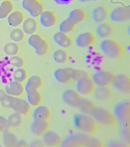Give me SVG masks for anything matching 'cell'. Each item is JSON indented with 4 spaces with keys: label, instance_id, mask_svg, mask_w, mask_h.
<instances>
[{
    "label": "cell",
    "instance_id": "cell-11",
    "mask_svg": "<svg viewBox=\"0 0 130 147\" xmlns=\"http://www.w3.org/2000/svg\"><path fill=\"white\" fill-rule=\"evenodd\" d=\"M113 87L119 92L128 94L130 92V80L129 76L125 74L115 76L113 82Z\"/></svg>",
    "mask_w": 130,
    "mask_h": 147
},
{
    "label": "cell",
    "instance_id": "cell-36",
    "mask_svg": "<svg viewBox=\"0 0 130 147\" xmlns=\"http://www.w3.org/2000/svg\"><path fill=\"white\" fill-rule=\"evenodd\" d=\"M13 78L15 81L23 84L28 79L27 72L26 71V70L21 68H19L14 72Z\"/></svg>",
    "mask_w": 130,
    "mask_h": 147
},
{
    "label": "cell",
    "instance_id": "cell-7",
    "mask_svg": "<svg viewBox=\"0 0 130 147\" xmlns=\"http://www.w3.org/2000/svg\"><path fill=\"white\" fill-rule=\"evenodd\" d=\"M9 108H11L17 113L24 115H29L31 111V105L27 100L12 96L10 97Z\"/></svg>",
    "mask_w": 130,
    "mask_h": 147
},
{
    "label": "cell",
    "instance_id": "cell-33",
    "mask_svg": "<svg viewBox=\"0 0 130 147\" xmlns=\"http://www.w3.org/2000/svg\"><path fill=\"white\" fill-rule=\"evenodd\" d=\"M3 143L6 147H15L18 143V139L16 136L10 131H6L3 136Z\"/></svg>",
    "mask_w": 130,
    "mask_h": 147
},
{
    "label": "cell",
    "instance_id": "cell-40",
    "mask_svg": "<svg viewBox=\"0 0 130 147\" xmlns=\"http://www.w3.org/2000/svg\"><path fill=\"white\" fill-rule=\"evenodd\" d=\"M10 62L11 65L18 68L22 67L24 64V60L22 58L17 56H13L10 58Z\"/></svg>",
    "mask_w": 130,
    "mask_h": 147
},
{
    "label": "cell",
    "instance_id": "cell-2",
    "mask_svg": "<svg viewBox=\"0 0 130 147\" xmlns=\"http://www.w3.org/2000/svg\"><path fill=\"white\" fill-rule=\"evenodd\" d=\"M100 48L103 53L110 58H118L122 56L124 50L122 45L118 41L106 39L100 44Z\"/></svg>",
    "mask_w": 130,
    "mask_h": 147
},
{
    "label": "cell",
    "instance_id": "cell-6",
    "mask_svg": "<svg viewBox=\"0 0 130 147\" xmlns=\"http://www.w3.org/2000/svg\"><path fill=\"white\" fill-rule=\"evenodd\" d=\"M91 139L92 138L83 134L69 136L64 140L62 146L63 147H90Z\"/></svg>",
    "mask_w": 130,
    "mask_h": 147
},
{
    "label": "cell",
    "instance_id": "cell-20",
    "mask_svg": "<svg viewBox=\"0 0 130 147\" xmlns=\"http://www.w3.org/2000/svg\"><path fill=\"white\" fill-rule=\"evenodd\" d=\"M33 117L34 120L48 121L51 119V114L48 107L39 105L34 111Z\"/></svg>",
    "mask_w": 130,
    "mask_h": 147
},
{
    "label": "cell",
    "instance_id": "cell-42",
    "mask_svg": "<svg viewBox=\"0 0 130 147\" xmlns=\"http://www.w3.org/2000/svg\"><path fill=\"white\" fill-rule=\"evenodd\" d=\"M6 96L7 94L5 91H4L2 89H0V101H2V100L6 97Z\"/></svg>",
    "mask_w": 130,
    "mask_h": 147
},
{
    "label": "cell",
    "instance_id": "cell-18",
    "mask_svg": "<svg viewBox=\"0 0 130 147\" xmlns=\"http://www.w3.org/2000/svg\"><path fill=\"white\" fill-rule=\"evenodd\" d=\"M31 131L36 136H42L49 130L48 121L34 120L31 125Z\"/></svg>",
    "mask_w": 130,
    "mask_h": 147
},
{
    "label": "cell",
    "instance_id": "cell-38",
    "mask_svg": "<svg viewBox=\"0 0 130 147\" xmlns=\"http://www.w3.org/2000/svg\"><path fill=\"white\" fill-rule=\"evenodd\" d=\"M4 51L6 54L13 56L18 54L19 51V47L18 44L14 42H9L4 46Z\"/></svg>",
    "mask_w": 130,
    "mask_h": 147
},
{
    "label": "cell",
    "instance_id": "cell-19",
    "mask_svg": "<svg viewBox=\"0 0 130 147\" xmlns=\"http://www.w3.org/2000/svg\"><path fill=\"white\" fill-rule=\"evenodd\" d=\"M54 78L59 83L62 84H71L72 82L70 68H59L54 72Z\"/></svg>",
    "mask_w": 130,
    "mask_h": 147
},
{
    "label": "cell",
    "instance_id": "cell-32",
    "mask_svg": "<svg viewBox=\"0 0 130 147\" xmlns=\"http://www.w3.org/2000/svg\"><path fill=\"white\" fill-rule=\"evenodd\" d=\"M14 8L13 4L11 1H4L0 6V19L5 18L9 15Z\"/></svg>",
    "mask_w": 130,
    "mask_h": 147
},
{
    "label": "cell",
    "instance_id": "cell-3",
    "mask_svg": "<svg viewBox=\"0 0 130 147\" xmlns=\"http://www.w3.org/2000/svg\"><path fill=\"white\" fill-rule=\"evenodd\" d=\"M91 115L97 123L102 125L112 127L116 124V120L114 115L104 108L95 107Z\"/></svg>",
    "mask_w": 130,
    "mask_h": 147
},
{
    "label": "cell",
    "instance_id": "cell-1",
    "mask_svg": "<svg viewBox=\"0 0 130 147\" xmlns=\"http://www.w3.org/2000/svg\"><path fill=\"white\" fill-rule=\"evenodd\" d=\"M73 123L76 129L87 135H94L98 131L97 121L88 115L77 113L74 117Z\"/></svg>",
    "mask_w": 130,
    "mask_h": 147
},
{
    "label": "cell",
    "instance_id": "cell-4",
    "mask_svg": "<svg viewBox=\"0 0 130 147\" xmlns=\"http://www.w3.org/2000/svg\"><path fill=\"white\" fill-rule=\"evenodd\" d=\"M115 118L122 123L128 126L130 123V105L127 101H121L116 103L114 107Z\"/></svg>",
    "mask_w": 130,
    "mask_h": 147
},
{
    "label": "cell",
    "instance_id": "cell-12",
    "mask_svg": "<svg viewBox=\"0 0 130 147\" xmlns=\"http://www.w3.org/2000/svg\"><path fill=\"white\" fill-rule=\"evenodd\" d=\"M130 16L129 9L124 7H119L113 10L109 17L112 22L122 23L128 21Z\"/></svg>",
    "mask_w": 130,
    "mask_h": 147
},
{
    "label": "cell",
    "instance_id": "cell-25",
    "mask_svg": "<svg viewBox=\"0 0 130 147\" xmlns=\"http://www.w3.org/2000/svg\"><path fill=\"white\" fill-rule=\"evenodd\" d=\"M38 28V23L34 18H28L23 23V31L25 33L32 35L35 34Z\"/></svg>",
    "mask_w": 130,
    "mask_h": 147
},
{
    "label": "cell",
    "instance_id": "cell-37",
    "mask_svg": "<svg viewBox=\"0 0 130 147\" xmlns=\"http://www.w3.org/2000/svg\"><path fill=\"white\" fill-rule=\"evenodd\" d=\"M70 72L72 80H77V82L83 79L90 78L89 74L82 70L75 69L70 68Z\"/></svg>",
    "mask_w": 130,
    "mask_h": 147
},
{
    "label": "cell",
    "instance_id": "cell-41",
    "mask_svg": "<svg viewBox=\"0 0 130 147\" xmlns=\"http://www.w3.org/2000/svg\"><path fill=\"white\" fill-rule=\"evenodd\" d=\"M10 127L8 119L3 116H0V131L3 133L9 131Z\"/></svg>",
    "mask_w": 130,
    "mask_h": 147
},
{
    "label": "cell",
    "instance_id": "cell-30",
    "mask_svg": "<svg viewBox=\"0 0 130 147\" xmlns=\"http://www.w3.org/2000/svg\"><path fill=\"white\" fill-rule=\"evenodd\" d=\"M96 99L100 101H106L110 99L111 96V91L109 88H96L94 92Z\"/></svg>",
    "mask_w": 130,
    "mask_h": 147
},
{
    "label": "cell",
    "instance_id": "cell-31",
    "mask_svg": "<svg viewBox=\"0 0 130 147\" xmlns=\"http://www.w3.org/2000/svg\"><path fill=\"white\" fill-rule=\"evenodd\" d=\"M76 27L77 24H75L69 18H67L60 24L59 29L60 32L67 34L75 31Z\"/></svg>",
    "mask_w": 130,
    "mask_h": 147
},
{
    "label": "cell",
    "instance_id": "cell-35",
    "mask_svg": "<svg viewBox=\"0 0 130 147\" xmlns=\"http://www.w3.org/2000/svg\"><path fill=\"white\" fill-rule=\"evenodd\" d=\"M8 121L10 127L14 128L19 127L22 122L21 114L17 112L12 113L9 116Z\"/></svg>",
    "mask_w": 130,
    "mask_h": 147
},
{
    "label": "cell",
    "instance_id": "cell-34",
    "mask_svg": "<svg viewBox=\"0 0 130 147\" xmlns=\"http://www.w3.org/2000/svg\"><path fill=\"white\" fill-rule=\"evenodd\" d=\"M53 58L57 63H67L69 60V54L65 50L58 49L54 52Z\"/></svg>",
    "mask_w": 130,
    "mask_h": 147
},
{
    "label": "cell",
    "instance_id": "cell-5",
    "mask_svg": "<svg viewBox=\"0 0 130 147\" xmlns=\"http://www.w3.org/2000/svg\"><path fill=\"white\" fill-rule=\"evenodd\" d=\"M28 44L35 50L38 55L42 56L47 53L49 44L42 37L38 34H33L28 39Z\"/></svg>",
    "mask_w": 130,
    "mask_h": 147
},
{
    "label": "cell",
    "instance_id": "cell-21",
    "mask_svg": "<svg viewBox=\"0 0 130 147\" xmlns=\"http://www.w3.org/2000/svg\"><path fill=\"white\" fill-rule=\"evenodd\" d=\"M43 142L49 147H58L61 143V138L57 133L52 131H48L43 136Z\"/></svg>",
    "mask_w": 130,
    "mask_h": 147
},
{
    "label": "cell",
    "instance_id": "cell-9",
    "mask_svg": "<svg viewBox=\"0 0 130 147\" xmlns=\"http://www.w3.org/2000/svg\"><path fill=\"white\" fill-rule=\"evenodd\" d=\"M22 7L33 18L40 16L44 10L43 5L38 0H24Z\"/></svg>",
    "mask_w": 130,
    "mask_h": 147
},
{
    "label": "cell",
    "instance_id": "cell-16",
    "mask_svg": "<svg viewBox=\"0 0 130 147\" xmlns=\"http://www.w3.org/2000/svg\"><path fill=\"white\" fill-rule=\"evenodd\" d=\"M40 22L42 26L46 28H50L57 24V17L52 11H44L40 16Z\"/></svg>",
    "mask_w": 130,
    "mask_h": 147
},
{
    "label": "cell",
    "instance_id": "cell-26",
    "mask_svg": "<svg viewBox=\"0 0 130 147\" xmlns=\"http://www.w3.org/2000/svg\"><path fill=\"white\" fill-rule=\"evenodd\" d=\"M68 18L77 24L84 21L87 18V12L83 9L77 8L71 11Z\"/></svg>",
    "mask_w": 130,
    "mask_h": 147
},
{
    "label": "cell",
    "instance_id": "cell-13",
    "mask_svg": "<svg viewBox=\"0 0 130 147\" xmlns=\"http://www.w3.org/2000/svg\"><path fill=\"white\" fill-rule=\"evenodd\" d=\"M97 41V37L92 32L83 33L77 36L76 44L80 48H87L93 46Z\"/></svg>",
    "mask_w": 130,
    "mask_h": 147
},
{
    "label": "cell",
    "instance_id": "cell-17",
    "mask_svg": "<svg viewBox=\"0 0 130 147\" xmlns=\"http://www.w3.org/2000/svg\"><path fill=\"white\" fill-rule=\"evenodd\" d=\"M53 40L56 44L62 48H71L73 45V40L71 37L68 34L60 31L54 35Z\"/></svg>",
    "mask_w": 130,
    "mask_h": 147
},
{
    "label": "cell",
    "instance_id": "cell-23",
    "mask_svg": "<svg viewBox=\"0 0 130 147\" xmlns=\"http://www.w3.org/2000/svg\"><path fill=\"white\" fill-rule=\"evenodd\" d=\"M114 29L112 25L107 23H103L99 25L96 30L97 36L100 38L106 39L112 35Z\"/></svg>",
    "mask_w": 130,
    "mask_h": 147
},
{
    "label": "cell",
    "instance_id": "cell-29",
    "mask_svg": "<svg viewBox=\"0 0 130 147\" xmlns=\"http://www.w3.org/2000/svg\"><path fill=\"white\" fill-rule=\"evenodd\" d=\"M95 107L94 103L91 100L86 98H82L77 108L82 113L90 115Z\"/></svg>",
    "mask_w": 130,
    "mask_h": 147
},
{
    "label": "cell",
    "instance_id": "cell-8",
    "mask_svg": "<svg viewBox=\"0 0 130 147\" xmlns=\"http://www.w3.org/2000/svg\"><path fill=\"white\" fill-rule=\"evenodd\" d=\"M115 75L109 72L99 71L94 74L92 80L98 87L109 88L112 86Z\"/></svg>",
    "mask_w": 130,
    "mask_h": 147
},
{
    "label": "cell",
    "instance_id": "cell-24",
    "mask_svg": "<svg viewBox=\"0 0 130 147\" xmlns=\"http://www.w3.org/2000/svg\"><path fill=\"white\" fill-rule=\"evenodd\" d=\"M27 94V101L30 105L33 107H38L41 105L42 98L39 92L37 90H25Z\"/></svg>",
    "mask_w": 130,
    "mask_h": 147
},
{
    "label": "cell",
    "instance_id": "cell-14",
    "mask_svg": "<svg viewBox=\"0 0 130 147\" xmlns=\"http://www.w3.org/2000/svg\"><path fill=\"white\" fill-rule=\"evenodd\" d=\"M81 95L75 90H67L64 92L62 99L67 105L77 108L82 99Z\"/></svg>",
    "mask_w": 130,
    "mask_h": 147
},
{
    "label": "cell",
    "instance_id": "cell-15",
    "mask_svg": "<svg viewBox=\"0 0 130 147\" xmlns=\"http://www.w3.org/2000/svg\"><path fill=\"white\" fill-rule=\"evenodd\" d=\"M25 91L23 84L16 81L10 82L5 87L6 94L14 97L21 98L24 96Z\"/></svg>",
    "mask_w": 130,
    "mask_h": 147
},
{
    "label": "cell",
    "instance_id": "cell-27",
    "mask_svg": "<svg viewBox=\"0 0 130 147\" xmlns=\"http://www.w3.org/2000/svg\"><path fill=\"white\" fill-rule=\"evenodd\" d=\"M24 21V14L21 11H15L8 16V24L11 27H16L19 26Z\"/></svg>",
    "mask_w": 130,
    "mask_h": 147
},
{
    "label": "cell",
    "instance_id": "cell-10",
    "mask_svg": "<svg viewBox=\"0 0 130 147\" xmlns=\"http://www.w3.org/2000/svg\"><path fill=\"white\" fill-rule=\"evenodd\" d=\"M97 86L90 78H87L77 82L76 91L80 94L88 96L94 94Z\"/></svg>",
    "mask_w": 130,
    "mask_h": 147
},
{
    "label": "cell",
    "instance_id": "cell-22",
    "mask_svg": "<svg viewBox=\"0 0 130 147\" xmlns=\"http://www.w3.org/2000/svg\"><path fill=\"white\" fill-rule=\"evenodd\" d=\"M109 18V12L104 6H99L95 8L92 12L93 20L98 23H103L106 22Z\"/></svg>",
    "mask_w": 130,
    "mask_h": 147
},
{
    "label": "cell",
    "instance_id": "cell-28",
    "mask_svg": "<svg viewBox=\"0 0 130 147\" xmlns=\"http://www.w3.org/2000/svg\"><path fill=\"white\" fill-rule=\"evenodd\" d=\"M43 80L41 77L39 76H32L28 79L25 90H39L43 86Z\"/></svg>",
    "mask_w": 130,
    "mask_h": 147
},
{
    "label": "cell",
    "instance_id": "cell-39",
    "mask_svg": "<svg viewBox=\"0 0 130 147\" xmlns=\"http://www.w3.org/2000/svg\"><path fill=\"white\" fill-rule=\"evenodd\" d=\"M10 38L14 42H21L25 38V33L21 29L16 28L11 32Z\"/></svg>",
    "mask_w": 130,
    "mask_h": 147
}]
</instances>
